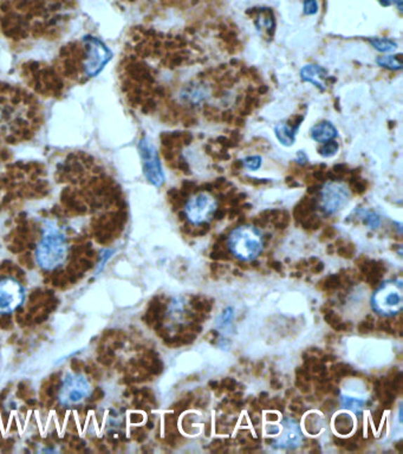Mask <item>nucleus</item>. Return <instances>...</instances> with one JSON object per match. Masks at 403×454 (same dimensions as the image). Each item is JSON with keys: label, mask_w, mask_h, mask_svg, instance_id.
<instances>
[{"label": "nucleus", "mask_w": 403, "mask_h": 454, "mask_svg": "<svg viewBox=\"0 0 403 454\" xmlns=\"http://www.w3.org/2000/svg\"><path fill=\"white\" fill-rule=\"evenodd\" d=\"M69 242L60 227L49 223L34 249V261L44 271H56L67 263Z\"/></svg>", "instance_id": "f257e3e1"}, {"label": "nucleus", "mask_w": 403, "mask_h": 454, "mask_svg": "<svg viewBox=\"0 0 403 454\" xmlns=\"http://www.w3.org/2000/svg\"><path fill=\"white\" fill-rule=\"evenodd\" d=\"M193 190L194 195L190 197L185 205L183 214L186 219L190 220V223L194 225H205L207 221L214 218V214L218 209L217 197H213L211 192L213 187L211 185H205L202 188H197ZM181 206V207H183Z\"/></svg>", "instance_id": "f03ea898"}, {"label": "nucleus", "mask_w": 403, "mask_h": 454, "mask_svg": "<svg viewBox=\"0 0 403 454\" xmlns=\"http://www.w3.org/2000/svg\"><path fill=\"white\" fill-rule=\"evenodd\" d=\"M93 394V384L84 374L67 372L58 391L60 406L75 407L86 401Z\"/></svg>", "instance_id": "7ed1b4c3"}, {"label": "nucleus", "mask_w": 403, "mask_h": 454, "mask_svg": "<svg viewBox=\"0 0 403 454\" xmlns=\"http://www.w3.org/2000/svg\"><path fill=\"white\" fill-rule=\"evenodd\" d=\"M263 238L259 231L254 226L245 225L232 231L228 245L237 257L243 259H253L263 249Z\"/></svg>", "instance_id": "20e7f679"}, {"label": "nucleus", "mask_w": 403, "mask_h": 454, "mask_svg": "<svg viewBox=\"0 0 403 454\" xmlns=\"http://www.w3.org/2000/svg\"><path fill=\"white\" fill-rule=\"evenodd\" d=\"M27 290L15 277L0 278V315H11L22 308Z\"/></svg>", "instance_id": "39448f33"}, {"label": "nucleus", "mask_w": 403, "mask_h": 454, "mask_svg": "<svg viewBox=\"0 0 403 454\" xmlns=\"http://www.w3.org/2000/svg\"><path fill=\"white\" fill-rule=\"evenodd\" d=\"M328 183H324L319 193L322 211L325 214H333L340 211L350 197L349 188L341 180H337L335 176L330 175Z\"/></svg>", "instance_id": "423d86ee"}, {"label": "nucleus", "mask_w": 403, "mask_h": 454, "mask_svg": "<svg viewBox=\"0 0 403 454\" xmlns=\"http://www.w3.org/2000/svg\"><path fill=\"white\" fill-rule=\"evenodd\" d=\"M84 44L88 50V57L86 62V74L91 77L98 76L103 67L112 60V53L108 46L100 41L98 38L86 36L84 37Z\"/></svg>", "instance_id": "0eeeda50"}, {"label": "nucleus", "mask_w": 403, "mask_h": 454, "mask_svg": "<svg viewBox=\"0 0 403 454\" xmlns=\"http://www.w3.org/2000/svg\"><path fill=\"white\" fill-rule=\"evenodd\" d=\"M140 154H141L142 162H143V171L146 178L154 186L160 187L164 183V175L161 167V162L157 157V148L148 138H143L138 145Z\"/></svg>", "instance_id": "6e6552de"}, {"label": "nucleus", "mask_w": 403, "mask_h": 454, "mask_svg": "<svg viewBox=\"0 0 403 454\" xmlns=\"http://www.w3.org/2000/svg\"><path fill=\"white\" fill-rule=\"evenodd\" d=\"M374 309L378 313L395 315L402 308L401 283H387L373 297Z\"/></svg>", "instance_id": "1a4fd4ad"}, {"label": "nucleus", "mask_w": 403, "mask_h": 454, "mask_svg": "<svg viewBox=\"0 0 403 454\" xmlns=\"http://www.w3.org/2000/svg\"><path fill=\"white\" fill-rule=\"evenodd\" d=\"M300 77H302L303 81L314 84L316 88L322 90V91L326 89V81H328L329 74L324 67L315 65V64L305 65L300 70Z\"/></svg>", "instance_id": "9d476101"}, {"label": "nucleus", "mask_w": 403, "mask_h": 454, "mask_svg": "<svg viewBox=\"0 0 403 454\" xmlns=\"http://www.w3.org/2000/svg\"><path fill=\"white\" fill-rule=\"evenodd\" d=\"M337 135H338V131H337L336 127L333 126V123L328 122V121L315 124L310 131L311 138L319 143H325V142L335 140Z\"/></svg>", "instance_id": "9b49d317"}, {"label": "nucleus", "mask_w": 403, "mask_h": 454, "mask_svg": "<svg viewBox=\"0 0 403 454\" xmlns=\"http://www.w3.org/2000/svg\"><path fill=\"white\" fill-rule=\"evenodd\" d=\"M283 424L285 426V432H284L285 439L282 441V445H279V447L293 448V447L299 446L300 441H302V434H300L297 424L290 419H286Z\"/></svg>", "instance_id": "f8f14e48"}, {"label": "nucleus", "mask_w": 403, "mask_h": 454, "mask_svg": "<svg viewBox=\"0 0 403 454\" xmlns=\"http://www.w3.org/2000/svg\"><path fill=\"white\" fill-rule=\"evenodd\" d=\"M299 126L300 124H297L296 127H292V126H289V124H285V123H282L279 126H277L275 131H276V136L278 138V141L284 145H293Z\"/></svg>", "instance_id": "ddd939ff"}, {"label": "nucleus", "mask_w": 403, "mask_h": 454, "mask_svg": "<svg viewBox=\"0 0 403 454\" xmlns=\"http://www.w3.org/2000/svg\"><path fill=\"white\" fill-rule=\"evenodd\" d=\"M377 64L380 67H387L390 70H401L402 63H401V55L397 56H382L377 58Z\"/></svg>", "instance_id": "4468645a"}, {"label": "nucleus", "mask_w": 403, "mask_h": 454, "mask_svg": "<svg viewBox=\"0 0 403 454\" xmlns=\"http://www.w3.org/2000/svg\"><path fill=\"white\" fill-rule=\"evenodd\" d=\"M335 424H336L337 432L341 433V434L350 433L351 429L354 427L352 419L349 415H347V414H341V415H338L336 421H335Z\"/></svg>", "instance_id": "2eb2a0df"}, {"label": "nucleus", "mask_w": 403, "mask_h": 454, "mask_svg": "<svg viewBox=\"0 0 403 454\" xmlns=\"http://www.w3.org/2000/svg\"><path fill=\"white\" fill-rule=\"evenodd\" d=\"M370 43H371L374 48L378 50V51H381V53H390V51H394L396 46H397L395 41H389V39H383V38L370 39Z\"/></svg>", "instance_id": "dca6fc26"}, {"label": "nucleus", "mask_w": 403, "mask_h": 454, "mask_svg": "<svg viewBox=\"0 0 403 454\" xmlns=\"http://www.w3.org/2000/svg\"><path fill=\"white\" fill-rule=\"evenodd\" d=\"M338 152V143L335 140L331 141L325 142L319 148V154L323 157H331L336 155Z\"/></svg>", "instance_id": "f3484780"}, {"label": "nucleus", "mask_w": 403, "mask_h": 454, "mask_svg": "<svg viewBox=\"0 0 403 454\" xmlns=\"http://www.w3.org/2000/svg\"><path fill=\"white\" fill-rule=\"evenodd\" d=\"M342 403H343V406L345 407V408L354 410L355 413H359V410H361L363 406L362 401L356 400V398H348V396H343V398H342Z\"/></svg>", "instance_id": "a211bd4d"}, {"label": "nucleus", "mask_w": 403, "mask_h": 454, "mask_svg": "<svg viewBox=\"0 0 403 454\" xmlns=\"http://www.w3.org/2000/svg\"><path fill=\"white\" fill-rule=\"evenodd\" d=\"M243 164L250 171H257L262 166V157H249L244 159Z\"/></svg>", "instance_id": "6ab92c4d"}, {"label": "nucleus", "mask_w": 403, "mask_h": 454, "mask_svg": "<svg viewBox=\"0 0 403 454\" xmlns=\"http://www.w3.org/2000/svg\"><path fill=\"white\" fill-rule=\"evenodd\" d=\"M374 327H375V320H374V317L371 316V315H369V316L366 317V320H363V322H361V324H359V332H362V334H364V332H369L373 330Z\"/></svg>", "instance_id": "aec40b11"}, {"label": "nucleus", "mask_w": 403, "mask_h": 454, "mask_svg": "<svg viewBox=\"0 0 403 454\" xmlns=\"http://www.w3.org/2000/svg\"><path fill=\"white\" fill-rule=\"evenodd\" d=\"M232 317H233V309H232V308H227V309L225 310L224 313H223V315L219 317V320H218V325H219V327H226V325L230 324V322H231Z\"/></svg>", "instance_id": "412c9836"}, {"label": "nucleus", "mask_w": 403, "mask_h": 454, "mask_svg": "<svg viewBox=\"0 0 403 454\" xmlns=\"http://www.w3.org/2000/svg\"><path fill=\"white\" fill-rule=\"evenodd\" d=\"M312 427H317L318 431H319L322 427L319 417H318L316 414H312V415L306 420V428H308V431H309V432L311 433V428Z\"/></svg>", "instance_id": "4be33fe9"}, {"label": "nucleus", "mask_w": 403, "mask_h": 454, "mask_svg": "<svg viewBox=\"0 0 403 454\" xmlns=\"http://www.w3.org/2000/svg\"><path fill=\"white\" fill-rule=\"evenodd\" d=\"M366 225H369L371 228H377V227L380 226L381 221H380V218H378L377 214H375V213H369L366 216Z\"/></svg>", "instance_id": "5701e85b"}, {"label": "nucleus", "mask_w": 403, "mask_h": 454, "mask_svg": "<svg viewBox=\"0 0 403 454\" xmlns=\"http://www.w3.org/2000/svg\"><path fill=\"white\" fill-rule=\"evenodd\" d=\"M377 329L381 332H389V334H395V330L392 329V323L389 320H380L377 324Z\"/></svg>", "instance_id": "b1692460"}, {"label": "nucleus", "mask_w": 403, "mask_h": 454, "mask_svg": "<svg viewBox=\"0 0 403 454\" xmlns=\"http://www.w3.org/2000/svg\"><path fill=\"white\" fill-rule=\"evenodd\" d=\"M296 374L300 377V379H303V380L305 381V382H308V381L311 380V375L309 374V370L306 368H297V370H296Z\"/></svg>", "instance_id": "393cba45"}, {"label": "nucleus", "mask_w": 403, "mask_h": 454, "mask_svg": "<svg viewBox=\"0 0 403 454\" xmlns=\"http://www.w3.org/2000/svg\"><path fill=\"white\" fill-rule=\"evenodd\" d=\"M190 406V400L188 398H185V400H181V401L178 402L176 405V410L178 413H183V410H187Z\"/></svg>", "instance_id": "a878e982"}, {"label": "nucleus", "mask_w": 403, "mask_h": 454, "mask_svg": "<svg viewBox=\"0 0 403 454\" xmlns=\"http://www.w3.org/2000/svg\"><path fill=\"white\" fill-rule=\"evenodd\" d=\"M317 10V4L315 0H306L305 12L306 13H315Z\"/></svg>", "instance_id": "bb28decb"}, {"label": "nucleus", "mask_w": 403, "mask_h": 454, "mask_svg": "<svg viewBox=\"0 0 403 454\" xmlns=\"http://www.w3.org/2000/svg\"><path fill=\"white\" fill-rule=\"evenodd\" d=\"M235 386H237V382L231 377H227V379L223 380V387L226 388L228 391H234Z\"/></svg>", "instance_id": "cd10ccee"}, {"label": "nucleus", "mask_w": 403, "mask_h": 454, "mask_svg": "<svg viewBox=\"0 0 403 454\" xmlns=\"http://www.w3.org/2000/svg\"><path fill=\"white\" fill-rule=\"evenodd\" d=\"M337 407V402L333 400V398H328L326 401L324 402L323 405V408L324 410H335Z\"/></svg>", "instance_id": "c85d7f7f"}, {"label": "nucleus", "mask_w": 403, "mask_h": 454, "mask_svg": "<svg viewBox=\"0 0 403 454\" xmlns=\"http://www.w3.org/2000/svg\"><path fill=\"white\" fill-rule=\"evenodd\" d=\"M310 369L315 374H321V372H325V365L321 363V362L317 361Z\"/></svg>", "instance_id": "c756f323"}, {"label": "nucleus", "mask_w": 403, "mask_h": 454, "mask_svg": "<svg viewBox=\"0 0 403 454\" xmlns=\"http://www.w3.org/2000/svg\"><path fill=\"white\" fill-rule=\"evenodd\" d=\"M194 339L195 335L190 334V332H187L186 335L181 336V342H183V344H190V343L193 342Z\"/></svg>", "instance_id": "7c9ffc66"}, {"label": "nucleus", "mask_w": 403, "mask_h": 454, "mask_svg": "<svg viewBox=\"0 0 403 454\" xmlns=\"http://www.w3.org/2000/svg\"><path fill=\"white\" fill-rule=\"evenodd\" d=\"M224 447V443L221 440L217 439L214 440L212 443V450H221Z\"/></svg>", "instance_id": "2f4dec72"}, {"label": "nucleus", "mask_w": 403, "mask_h": 454, "mask_svg": "<svg viewBox=\"0 0 403 454\" xmlns=\"http://www.w3.org/2000/svg\"><path fill=\"white\" fill-rule=\"evenodd\" d=\"M382 415H383V412H382V410H376V412L374 413V420L376 422L377 427H378V424L381 422Z\"/></svg>", "instance_id": "473e14b6"}, {"label": "nucleus", "mask_w": 403, "mask_h": 454, "mask_svg": "<svg viewBox=\"0 0 403 454\" xmlns=\"http://www.w3.org/2000/svg\"><path fill=\"white\" fill-rule=\"evenodd\" d=\"M187 330H190V332H200L202 330V327H200L199 324L192 323L191 325H188V327H187Z\"/></svg>", "instance_id": "72a5a7b5"}, {"label": "nucleus", "mask_w": 403, "mask_h": 454, "mask_svg": "<svg viewBox=\"0 0 403 454\" xmlns=\"http://www.w3.org/2000/svg\"><path fill=\"white\" fill-rule=\"evenodd\" d=\"M324 270V265H323V263H316V264L314 265V268H311V271L314 272V273H319V272L323 271Z\"/></svg>", "instance_id": "f704fd0d"}, {"label": "nucleus", "mask_w": 403, "mask_h": 454, "mask_svg": "<svg viewBox=\"0 0 403 454\" xmlns=\"http://www.w3.org/2000/svg\"><path fill=\"white\" fill-rule=\"evenodd\" d=\"M269 265L270 268H272V270H275V271H282V264H280L279 261H272V263H269Z\"/></svg>", "instance_id": "c9c22d12"}, {"label": "nucleus", "mask_w": 403, "mask_h": 454, "mask_svg": "<svg viewBox=\"0 0 403 454\" xmlns=\"http://www.w3.org/2000/svg\"><path fill=\"white\" fill-rule=\"evenodd\" d=\"M266 432H267V434H278L279 433V428L276 427V426H269L267 427V429H266Z\"/></svg>", "instance_id": "e433bc0d"}, {"label": "nucleus", "mask_w": 403, "mask_h": 454, "mask_svg": "<svg viewBox=\"0 0 403 454\" xmlns=\"http://www.w3.org/2000/svg\"><path fill=\"white\" fill-rule=\"evenodd\" d=\"M311 388H310V384H303L302 387H300V391L302 393H304V394H308V393H310Z\"/></svg>", "instance_id": "4c0bfd02"}, {"label": "nucleus", "mask_w": 403, "mask_h": 454, "mask_svg": "<svg viewBox=\"0 0 403 454\" xmlns=\"http://www.w3.org/2000/svg\"><path fill=\"white\" fill-rule=\"evenodd\" d=\"M357 443H345V450H357Z\"/></svg>", "instance_id": "58836bf2"}, {"label": "nucleus", "mask_w": 403, "mask_h": 454, "mask_svg": "<svg viewBox=\"0 0 403 454\" xmlns=\"http://www.w3.org/2000/svg\"><path fill=\"white\" fill-rule=\"evenodd\" d=\"M271 386H272V388H275V389H279V388L282 387V384H280L279 381L277 380V379H272V380H271Z\"/></svg>", "instance_id": "ea45409f"}, {"label": "nucleus", "mask_w": 403, "mask_h": 454, "mask_svg": "<svg viewBox=\"0 0 403 454\" xmlns=\"http://www.w3.org/2000/svg\"><path fill=\"white\" fill-rule=\"evenodd\" d=\"M205 320V315L204 313H200V315H197L194 316V320L198 323V322H202V320Z\"/></svg>", "instance_id": "a19ab883"}, {"label": "nucleus", "mask_w": 403, "mask_h": 454, "mask_svg": "<svg viewBox=\"0 0 403 454\" xmlns=\"http://www.w3.org/2000/svg\"><path fill=\"white\" fill-rule=\"evenodd\" d=\"M335 443L337 446H344L345 445V440L338 439V438H335Z\"/></svg>", "instance_id": "79ce46f5"}, {"label": "nucleus", "mask_w": 403, "mask_h": 454, "mask_svg": "<svg viewBox=\"0 0 403 454\" xmlns=\"http://www.w3.org/2000/svg\"><path fill=\"white\" fill-rule=\"evenodd\" d=\"M267 420L277 421L278 420V415L277 414H267Z\"/></svg>", "instance_id": "37998d69"}, {"label": "nucleus", "mask_w": 403, "mask_h": 454, "mask_svg": "<svg viewBox=\"0 0 403 454\" xmlns=\"http://www.w3.org/2000/svg\"><path fill=\"white\" fill-rule=\"evenodd\" d=\"M308 264H309L308 261H300V263H298V264H297V268H305L306 266H308Z\"/></svg>", "instance_id": "c03bdc74"}, {"label": "nucleus", "mask_w": 403, "mask_h": 454, "mask_svg": "<svg viewBox=\"0 0 403 454\" xmlns=\"http://www.w3.org/2000/svg\"><path fill=\"white\" fill-rule=\"evenodd\" d=\"M333 360H335V358H333V356H330V355H326V356H323V361L324 362L333 361Z\"/></svg>", "instance_id": "a18cd8bd"}, {"label": "nucleus", "mask_w": 403, "mask_h": 454, "mask_svg": "<svg viewBox=\"0 0 403 454\" xmlns=\"http://www.w3.org/2000/svg\"><path fill=\"white\" fill-rule=\"evenodd\" d=\"M209 387L212 388V389H218V382H216V381H211V382H209Z\"/></svg>", "instance_id": "49530a36"}, {"label": "nucleus", "mask_w": 403, "mask_h": 454, "mask_svg": "<svg viewBox=\"0 0 403 454\" xmlns=\"http://www.w3.org/2000/svg\"><path fill=\"white\" fill-rule=\"evenodd\" d=\"M292 403H297V405H302V398H295L292 400Z\"/></svg>", "instance_id": "de8ad7c7"}, {"label": "nucleus", "mask_w": 403, "mask_h": 454, "mask_svg": "<svg viewBox=\"0 0 403 454\" xmlns=\"http://www.w3.org/2000/svg\"><path fill=\"white\" fill-rule=\"evenodd\" d=\"M263 367H264V365H263V363H258L257 370H256V374H257V375H259V372H260V370H263Z\"/></svg>", "instance_id": "09e8293b"}, {"label": "nucleus", "mask_w": 403, "mask_h": 454, "mask_svg": "<svg viewBox=\"0 0 403 454\" xmlns=\"http://www.w3.org/2000/svg\"><path fill=\"white\" fill-rule=\"evenodd\" d=\"M308 263H309V264H316V263H318V258H310Z\"/></svg>", "instance_id": "8fccbe9b"}, {"label": "nucleus", "mask_w": 403, "mask_h": 454, "mask_svg": "<svg viewBox=\"0 0 403 454\" xmlns=\"http://www.w3.org/2000/svg\"><path fill=\"white\" fill-rule=\"evenodd\" d=\"M259 417H252V422H253L254 424H259Z\"/></svg>", "instance_id": "3c124183"}, {"label": "nucleus", "mask_w": 403, "mask_h": 454, "mask_svg": "<svg viewBox=\"0 0 403 454\" xmlns=\"http://www.w3.org/2000/svg\"><path fill=\"white\" fill-rule=\"evenodd\" d=\"M401 446H402V441H399V443H396V450H401Z\"/></svg>", "instance_id": "603ef678"}, {"label": "nucleus", "mask_w": 403, "mask_h": 454, "mask_svg": "<svg viewBox=\"0 0 403 454\" xmlns=\"http://www.w3.org/2000/svg\"><path fill=\"white\" fill-rule=\"evenodd\" d=\"M328 252L329 254H333V245L329 246Z\"/></svg>", "instance_id": "864d4df0"}, {"label": "nucleus", "mask_w": 403, "mask_h": 454, "mask_svg": "<svg viewBox=\"0 0 403 454\" xmlns=\"http://www.w3.org/2000/svg\"><path fill=\"white\" fill-rule=\"evenodd\" d=\"M252 266H253V268H258V266H259V261H253V263H252Z\"/></svg>", "instance_id": "5fc2aeb1"}, {"label": "nucleus", "mask_w": 403, "mask_h": 454, "mask_svg": "<svg viewBox=\"0 0 403 454\" xmlns=\"http://www.w3.org/2000/svg\"><path fill=\"white\" fill-rule=\"evenodd\" d=\"M292 394H293V391H286V396H289V395H292Z\"/></svg>", "instance_id": "6e6d98bb"}]
</instances>
